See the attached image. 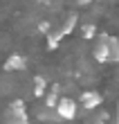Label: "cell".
Masks as SVG:
<instances>
[{
  "label": "cell",
  "instance_id": "8",
  "mask_svg": "<svg viewBox=\"0 0 119 124\" xmlns=\"http://www.w3.org/2000/svg\"><path fill=\"white\" fill-rule=\"evenodd\" d=\"M56 101H58V93H56V88H54L52 93H47V97H45V106H47V108H54V106H56Z\"/></svg>",
  "mask_w": 119,
  "mask_h": 124
},
{
  "label": "cell",
  "instance_id": "10",
  "mask_svg": "<svg viewBox=\"0 0 119 124\" xmlns=\"http://www.w3.org/2000/svg\"><path fill=\"white\" fill-rule=\"evenodd\" d=\"M92 0H79V5H90Z\"/></svg>",
  "mask_w": 119,
  "mask_h": 124
},
{
  "label": "cell",
  "instance_id": "2",
  "mask_svg": "<svg viewBox=\"0 0 119 124\" xmlns=\"http://www.w3.org/2000/svg\"><path fill=\"white\" fill-rule=\"evenodd\" d=\"M106 47H108V61L110 63H119V39L106 36Z\"/></svg>",
  "mask_w": 119,
  "mask_h": 124
},
{
  "label": "cell",
  "instance_id": "3",
  "mask_svg": "<svg viewBox=\"0 0 119 124\" xmlns=\"http://www.w3.org/2000/svg\"><path fill=\"white\" fill-rule=\"evenodd\" d=\"M77 20H79V16L77 14H68V16L63 18V23L56 27L58 32H61V36H68V34H72V30H74V25H77Z\"/></svg>",
  "mask_w": 119,
  "mask_h": 124
},
{
  "label": "cell",
  "instance_id": "9",
  "mask_svg": "<svg viewBox=\"0 0 119 124\" xmlns=\"http://www.w3.org/2000/svg\"><path fill=\"white\" fill-rule=\"evenodd\" d=\"M94 34H97V27H94L92 23L83 27V39H88V41H90V39H94Z\"/></svg>",
  "mask_w": 119,
  "mask_h": 124
},
{
  "label": "cell",
  "instance_id": "11",
  "mask_svg": "<svg viewBox=\"0 0 119 124\" xmlns=\"http://www.w3.org/2000/svg\"><path fill=\"white\" fill-rule=\"evenodd\" d=\"M38 2H47V0H38Z\"/></svg>",
  "mask_w": 119,
  "mask_h": 124
},
{
  "label": "cell",
  "instance_id": "4",
  "mask_svg": "<svg viewBox=\"0 0 119 124\" xmlns=\"http://www.w3.org/2000/svg\"><path fill=\"white\" fill-rule=\"evenodd\" d=\"M94 59L99 61V63H106L108 61V47H106V36H101L99 41H97V45H94Z\"/></svg>",
  "mask_w": 119,
  "mask_h": 124
},
{
  "label": "cell",
  "instance_id": "12",
  "mask_svg": "<svg viewBox=\"0 0 119 124\" xmlns=\"http://www.w3.org/2000/svg\"><path fill=\"white\" fill-rule=\"evenodd\" d=\"M97 124H103V122H101V120H99V122H97Z\"/></svg>",
  "mask_w": 119,
  "mask_h": 124
},
{
  "label": "cell",
  "instance_id": "6",
  "mask_svg": "<svg viewBox=\"0 0 119 124\" xmlns=\"http://www.w3.org/2000/svg\"><path fill=\"white\" fill-rule=\"evenodd\" d=\"M5 68H7V70H25V59H23L20 54H11L9 59H7Z\"/></svg>",
  "mask_w": 119,
  "mask_h": 124
},
{
  "label": "cell",
  "instance_id": "5",
  "mask_svg": "<svg viewBox=\"0 0 119 124\" xmlns=\"http://www.w3.org/2000/svg\"><path fill=\"white\" fill-rule=\"evenodd\" d=\"M81 101H83V106H85V111H92V108H97L101 104V95L99 93H83V97H81Z\"/></svg>",
  "mask_w": 119,
  "mask_h": 124
},
{
  "label": "cell",
  "instance_id": "1",
  "mask_svg": "<svg viewBox=\"0 0 119 124\" xmlns=\"http://www.w3.org/2000/svg\"><path fill=\"white\" fill-rule=\"evenodd\" d=\"M56 113H58V117H63V120H74L77 117V101L70 99V97L58 99L56 101Z\"/></svg>",
  "mask_w": 119,
  "mask_h": 124
},
{
  "label": "cell",
  "instance_id": "7",
  "mask_svg": "<svg viewBox=\"0 0 119 124\" xmlns=\"http://www.w3.org/2000/svg\"><path fill=\"white\" fill-rule=\"evenodd\" d=\"M34 95H36V97L45 95V79H43V77H36L34 79Z\"/></svg>",
  "mask_w": 119,
  "mask_h": 124
}]
</instances>
